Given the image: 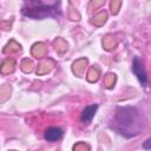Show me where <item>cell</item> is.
Returning <instances> with one entry per match:
<instances>
[{
  "mask_svg": "<svg viewBox=\"0 0 151 151\" xmlns=\"http://www.w3.org/2000/svg\"><path fill=\"white\" fill-rule=\"evenodd\" d=\"M145 122L143 119V114L132 106H125L118 109L113 117L112 129L116 130L119 134L130 138L134 137L144 129Z\"/></svg>",
  "mask_w": 151,
  "mask_h": 151,
  "instance_id": "1",
  "label": "cell"
},
{
  "mask_svg": "<svg viewBox=\"0 0 151 151\" xmlns=\"http://www.w3.org/2000/svg\"><path fill=\"white\" fill-rule=\"evenodd\" d=\"M60 4L59 0L47 1L44 0H25L22 6V14L32 19H45L48 17L60 15Z\"/></svg>",
  "mask_w": 151,
  "mask_h": 151,
  "instance_id": "2",
  "label": "cell"
},
{
  "mask_svg": "<svg viewBox=\"0 0 151 151\" xmlns=\"http://www.w3.org/2000/svg\"><path fill=\"white\" fill-rule=\"evenodd\" d=\"M132 72L134 73V76L138 78V80L140 81V84L143 86L146 85V81H147V78H146V72L143 67V63L139 58H134L133 59V63H132Z\"/></svg>",
  "mask_w": 151,
  "mask_h": 151,
  "instance_id": "3",
  "label": "cell"
},
{
  "mask_svg": "<svg viewBox=\"0 0 151 151\" xmlns=\"http://www.w3.org/2000/svg\"><path fill=\"white\" fill-rule=\"evenodd\" d=\"M97 110H98V105H88V106H86L80 113V122L84 123V124L91 123V120L93 119Z\"/></svg>",
  "mask_w": 151,
  "mask_h": 151,
  "instance_id": "4",
  "label": "cell"
},
{
  "mask_svg": "<svg viewBox=\"0 0 151 151\" xmlns=\"http://www.w3.org/2000/svg\"><path fill=\"white\" fill-rule=\"evenodd\" d=\"M63 134H64V132H63L61 129L52 126V127H48L45 131V139L47 142H57V140L61 139Z\"/></svg>",
  "mask_w": 151,
  "mask_h": 151,
  "instance_id": "5",
  "label": "cell"
},
{
  "mask_svg": "<svg viewBox=\"0 0 151 151\" xmlns=\"http://www.w3.org/2000/svg\"><path fill=\"white\" fill-rule=\"evenodd\" d=\"M143 147H144V149H147V150H151V138H149V139H146V140L144 142Z\"/></svg>",
  "mask_w": 151,
  "mask_h": 151,
  "instance_id": "6",
  "label": "cell"
}]
</instances>
